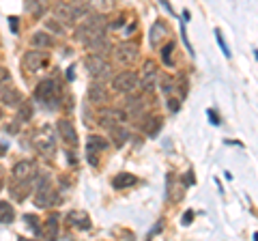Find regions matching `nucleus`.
Wrapping results in <instances>:
<instances>
[{"label": "nucleus", "mask_w": 258, "mask_h": 241, "mask_svg": "<svg viewBox=\"0 0 258 241\" xmlns=\"http://www.w3.org/2000/svg\"><path fill=\"white\" fill-rule=\"evenodd\" d=\"M103 33H106V20H103L101 15H91L84 24H80L78 26L76 39L78 41H82V43H86V41H91L93 37L103 35Z\"/></svg>", "instance_id": "nucleus-1"}, {"label": "nucleus", "mask_w": 258, "mask_h": 241, "mask_svg": "<svg viewBox=\"0 0 258 241\" xmlns=\"http://www.w3.org/2000/svg\"><path fill=\"white\" fill-rule=\"evenodd\" d=\"M84 65H86V71L91 74L95 80H108L110 78V65L106 63L101 54H91L84 58Z\"/></svg>", "instance_id": "nucleus-2"}, {"label": "nucleus", "mask_w": 258, "mask_h": 241, "mask_svg": "<svg viewBox=\"0 0 258 241\" xmlns=\"http://www.w3.org/2000/svg\"><path fill=\"white\" fill-rule=\"evenodd\" d=\"M58 95H60L58 84H56L54 80H43V82H39V86L35 88V97L41 103H47V106H56Z\"/></svg>", "instance_id": "nucleus-3"}, {"label": "nucleus", "mask_w": 258, "mask_h": 241, "mask_svg": "<svg viewBox=\"0 0 258 241\" xmlns=\"http://www.w3.org/2000/svg\"><path fill=\"white\" fill-rule=\"evenodd\" d=\"M140 84V78L136 71H120V74L112 80V86L118 93H134Z\"/></svg>", "instance_id": "nucleus-4"}, {"label": "nucleus", "mask_w": 258, "mask_h": 241, "mask_svg": "<svg viewBox=\"0 0 258 241\" xmlns=\"http://www.w3.org/2000/svg\"><path fill=\"white\" fill-rule=\"evenodd\" d=\"M56 203V192H54V188L50 186V181H47V176L45 179L39 183V188H37V192H35V205L37 207H52Z\"/></svg>", "instance_id": "nucleus-5"}, {"label": "nucleus", "mask_w": 258, "mask_h": 241, "mask_svg": "<svg viewBox=\"0 0 258 241\" xmlns=\"http://www.w3.org/2000/svg\"><path fill=\"white\" fill-rule=\"evenodd\" d=\"M138 56V45L136 43H129V41H123L114 47V58L120 65H132Z\"/></svg>", "instance_id": "nucleus-6"}, {"label": "nucleus", "mask_w": 258, "mask_h": 241, "mask_svg": "<svg viewBox=\"0 0 258 241\" xmlns=\"http://www.w3.org/2000/svg\"><path fill=\"white\" fill-rule=\"evenodd\" d=\"M45 65V54L43 52H39V50H32V52H26L24 54V58H22V69H24V74H35V71H39Z\"/></svg>", "instance_id": "nucleus-7"}, {"label": "nucleus", "mask_w": 258, "mask_h": 241, "mask_svg": "<svg viewBox=\"0 0 258 241\" xmlns=\"http://www.w3.org/2000/svg\"><path fill=\"white\" fill-rule=\"evenodd\" d=\"M56 130H58L60 140L67 142L69 147H76V144H78V132H76V127H74V123H71V120L60 118L58 123H56Z\"/></svg>", "instance_id": "nucleus-8"}, {"label": "nucleus", "mask_w": 258, "mask_h": 241, "mask_svg": "<svg viewBox=\"0 0 258 241\" xmlns=\"http://www.w3.org/2000/svg\"><path fill=\"white\" fill-rule=\"evenodd\" d=\"M67 224L71 228H78V230H88L91 228V215L82 209H74V211L67 213Z\"/></svg>", "instance_id": "nucleus-9"}, {"label": "nucleus", "mask_w": 258, "mask_h": 241, "mask_svg": "<svg viewBox=\"0 0 258 241\" xmlns=\"http://www.w3.org/2000/svg\"><path fill=\"white\" fill-rule=\"evenodd\" d=\"M13 181H30V179H35V174H37V170H35V164L32 162H18L13 166Z\"/></svg>", "instance_id": "nucleus-10"}, {"label": "nucleus", "mask_w": 258, "mask_h": 241, "mask_svg": "<svg viewBox=\"0 0 258 241\" xmlns=\"http://www.w3.org/2000/svg\"><path fill=\"white\" fill-rule=\"evenodd\" d=\"M157 78H159V74H157L155 63L147 61V63H144V67H142V82H140L144 91H153L155 84H157Z\"/></svg>", "instance_id": "nucleus-11"}, {"label": "nucleus", "mask_w": 258, "mask_h": 241, "mask_svg": "<svg viewBox=\"0 0 258 241\" xmlns=\"http://www.w3.org/2000/svg\"><path fill=\"white\" fill-rule=\"evenodd\" d=\"M125 120V114L120 110H103L101 114H99V125L101 127H106V130L110 132L112 127H116L120 125Z\"/></svg>", "instance_id": "nucleus-12"}, {"label": "nucleus", "mask_w": 258, "mask_h": 241, "mask_svg": "<svg viewBox=\"0 0 258 241\" xmlns=\"http://www.w3.org/2000/svg\"><path fill=\"white\" fill-rule=\"evenodd\" d=\"M144 103H142V99H138V97H132V99H127L125 101V106H123V114H125V118H140L142 114H144Z\"/></svg>", "instance_id": "nucleus-13"}, {"label": "nucleus", "mask_w": 258, "mask_h": 241, "mask_svg": "<svg viewBox=\"0 0 258 241\" xmlns=\"http://www.w3.org/2000/svg\"><path fill=\"white\" fill-rule=\"evenodd\" d=\"M86 47L91 52H95V54H108L110 50H112V45H110V41H108V37H106V33L103 35H97V37H93L91 41H86Z\"/></svg>", "instance_id": "nucleus-14"}, {"label": "nucleus", "mask_w": 258, "mask_h": 241, "mask_svg": "<svg viewBox=\"0 0 258 241\" xmlns=\"http://www.w3.org/2000/svg\"><path fill=\"white\" fill-rule=\"evenodd\" d=\"M166 33H168V28H166L164 22H155V24H153L151 30H149V43H151V47H159L161 43H164Z\"/></svg>", "instance_id": "nucleus-15"}, {"label": "nucleus", "mask_w": 258, "mask_h": 241, "mask_svg": "<svg viewBox=\"0 0 258 241\" xmlns=\"http://www.w3.org/2000/svg\"><path fill=\"white\" fill-rule=\"evenodd\" d=\"M88 101L91 103H106L108 101V91H106V86H103L101 82H93L91 86H88Z\"/></svg>", "instance_id": "nucleus-16"}, {"label": "nucleus", "mask_w": 258, "mask_h": 241, "mask_svg": "<svg viewBox=\"0 0 258 241\" xmlns=\"http://www.w3.org/2000/svg\"><path fill=\"white\" fill-rule=\"evenodd\" d=\"M30 188H32V179L30 181H13V186L9 190L15 200H26L30 196Z\"/></svg>", "instance_id": "nucleus-17"}, {"label": "nucleus", "mask_w": 258, "mask_h": 241, "mask_svg": "<svg viewBox=\"0 0 258 241\" xmlns=\"http://www.w3.org/2000/svg\"><path fill=\"white\" fill-rule=\"evenodd\" d=\"M35 147H37V151L39 153H45L47 157H52V153H54V140L50 138V136H43V134H39L37 138H35Z\"/></svg>", "instance_id": "nucleus-18"}, {"label": "nucleus", "mask_w": 258, "mask_h": 241, "mask_svg": "<svg viewBox=\"0 0 258 241\" xmlns=\"http://www.w3.org/2000/svg\"><path fill=\"white\" fill-rule=\"evenodd\" d=\"M37 235L43 239H56V235H58V220L50 218L47 222H43V228H39Z\"/></svg>", "instance_id": "nucleus-19"}, {"label": "nucleus", "mask_w": 258, "mask_h": 241, "mask_svg": "<svg viewBox=\"0 0 258 241\" xmlns=\"http://www.w3.org/2000/svg\"><path fill=\"white\" fill-rule=\"evenodd\" d=\"M26 13H30L32 18H41L47 9V0H26Z\"/></svg>", "instance_id": "nucleus-20"}, {"label": "nucleus", "mask_w": 258, "mask_h": 241, "mask_svg": "<svg viewBox=\"0 0 258 241\" xmlns=\"http://www.w3.org/2000/svg\"><path fill=\"white\" fill-rule=\"evenodd\" d=\"M138 181L134 174H129V172H118L114 179H112V188H116V190H125L129 186H134V183Z\"/></svg>", "instance_id": "nucleus-21"}, {"label": "nucleus", "mask_w": 258, "mask_h": 241, "mask_svg": "<svg viewBox=\"0 0 258 241\" xmlns=\"http://www.w3.org/2000/svg\"><path fill=\"white\" fill-rule=\"evenodd\" d=\"M15 220V209L9 205L7 200H0V222L3 224H11Z\"/></svg>", "instance_id": "nucleus-22"}, {"label": "nucleus", "mask_w": 258, "mask_h": 241, "mask_svg": "<svg viewBox=\"0 0 258 241\" xmlns=\"http://www.w3.org/2000/svg\"><path fill=\"white\" fill-rule=\"evenodd\" d=\"M30 43L35 45V47H41V50H43V47H52V45H54L52 37L47 35V33H43V30H41V33H35V35H32Z\"/></svg>", "instance_id": "nucleus-23"}, {"label": "nucleus", "mask_w": 258, "mask_h": 241, "mask_svg": "<svg viewBox=\"0 0 258 241\" xmlns=\"http://www.w3.org/2000/svg\"><path fill=\"white\" fill-rule=\"evenodd\" d=\"M3 101L7 103V106L15 108V106H20V103H22L24 99H22L20 91H15V88H11V86H9V91H5V93H3Z\"/></svg>", "instance_id": "nucleus-24"}, {"label": "nucleus", "mask_w": 258, "mask_h": 241, "mask_svg": "<svg viewBox=\"0 0 258 241\" xmlns=\"http://www.w3.org/2000/svg\"><path fill=\"white\" fill-rule=\"evenodd\" d=\"M88 9H95V11H101V13H108L112 7H114V0H86Z\"/></svg>", "instance_id": "nucleus-25"}, {"label": "nucleus", "mask_w": 258, "mask_h": 241, "mask_svg": "<svg viewBox=\"0 0 258 241\" xmlns=\"http://www.w3.org/2000/svg\"><path fill=\"white\" fill-rule=\"evenodd\" d=\"M159 127H161V118L159 116H151L147 123H144V134L151 136V138H155L159 134Z\"/></svg>", "instance_id": "nucleus-26"}, {"label": "nucleus", "mask_w": 258, "mask_h": 241, "mask_svg": "<svg viewBox=\"0 0 258 241\" xmlns=\"http://www.w3.org/2000/svg\"><path fill=\"white\" fill-rule=\"evenodd\" d=\"M110 136L114 138V144H116V147H120V144H125V142H127V138H129L127 130H125V127H120V125L112 127V130H110Z\"/></svg>", "instance_id": "nucleus-27"}, {"label": "nucleus", "mask_w": 258, "mask_h": 241, "mask_svg": "<svg viewBox=\"0 0 258 241\" xmlns=\"http://www.w3.org/2000/svg\"><path fill=\"white\" fill-rule=\"evenodd\" d=\"M30 116H32V108L28 106V103H20L18 123H26V120H30Z\"/></svg>", "instance_id": "nucleus-28"}, {"label": "nucleus", "mask_w": 258, "mask_h": 241, "mask_svg": "<svg viewBox=\"0 0 258 241\" xmlns=\"http://www.w3.org/2000/svg\"><path fill=\"white\" fill-rule=\"evenodd\" d=\"M172 50H174V43L172 41L168 43L164 50H161V58H164V63H166L168 67H172Z\"/></svg>", "instance_id": "nucleus-29"}, {"label": "nucleus", "mask_w": 258, "mask_h": 241, "mask_svg": "<svg viewBox=\"0 0 258 241\" xmlns=\"http://www.w3.org/2000/svg\"><path fill=\"white\" fill-rule=\"evenodd\" d=\"M88 147H95V151L97 149H106L108 142L103 138H99V136H88Z\"/></svg>", "instance_id": "nucleus-30"}, {"label": "nucleus", "mask_w": 258, "mask_h": 241, "mask_svg": "<svg viewBox=\"0 0 258 241\" xmlns=\"http://www.w3.org/2000/svg\"><path fill=\"white\" fill-rule=\"evenodd\" d=\"M24 222H26V224H28V228L37 235V230H39V218H37V215H32V213L24 215Z\"/></svg>", "instance_id": "nucleus-31"}, {"label": "nucleus", "mask_w": 258, "mask_h": 241, "mask_svg": "<svg viewBox=\"0 0 258 241\" xmlns=\"http://www.w3.org/2000/svg\"><path fill=\"white\" fill-rule=\"evenodd\" d=\"M159 86H161V91L164 93H170L172 91V78L170 76H159Z\"/></svg>", "instance_id": "nucleus-32"}, {"label": "nucleus", "mask_w": 258, "mask_h": 241, "mask_svg": "<svg viewBox=\"0 0 258 241\" xmlns=\"http://www.w3.org/2000/svg\"><path fill=\"white\" fill-rule=\"evenodd\" d=\"M9 80H11V76H9V71H7V67H0V91L9 86Z\"/></svg>", "instance_id": "nucleus-33"}, {"label": "nucleus", "mask_w": 258, "mask_h": 241, "mask_svg": "<svg viewBox=\"0 0 258 241\" xmlns=\"http://www.w3.org/2000/svg\"><path fill=\"white\" fill-rule=\"evenodd\" d=\"M215 39H217V43H220L222 52H224L226 56H230V50H228V45H226V41H224V37H222V33H220V30H215Z\"/></svg>", "instance_id": "nucleus-34"}, {"label": "nucleus", "mask_w": 258, "mask_h": 241, "mask_svg": "<svg viewBox=\"0 0 258 241\" xmlns=\"http://www.w3.org/2000/svg\"><path fill=\"white\" fill-rule=\"evenodd\" d=\"M168 106H170L172 112H176V110L181 108V101H179V99H168Z\"/></svg>", "instance_id": "nucleus-35"}, {"label": "nucleus", "mask_w": 258, "mask_h": 241, "mask_svg": "<svg viewBox=\"0 0 258 241\" xmlns=\"http://www.w3.org/2000/svg\"><path fill=\"white\" fill-rule=\"evenodd\" d=\"M191 220H194V211L189 209V211H185V215H183V224L187 226V224H191Z\"/></svg>", "instance_id": "nucleus-36"}, {"label": "nucleus", "mask_w": 258, "mask_h": 241, "mask_svg": "<svg viewBox=\"0 0 258 241\" xmlns=\"http://www.w3.org/2000/svg\"><path fill=\"white\" fill-rule=\"evenodd\" d=\"M159 5H161V7H164V9H166L168 13H170V15H174V9H172V7H170V3H168V0H159Z\"/></svg>", "instance_id": "nucleus-37"}, {"label": "nucleus", "mask_w": 258, "mask_h": 241, "mask_svg": "<svg viewBox=\"0 0 258 241\" xmlns=\"http://www.w3.org/2000/svg\"><path fill=\"white\" fill-rule=\"evenodd\" d=\"M209 116H211V123L213 125H220V118H217V114H215L213 110H209Z\"/></svg>", "instance_id": "nucleus-38"}, {"label": "nucleus", "mask_w": 258, "mask_h": 241, "mask_svg": "<svg viewBox=\"0 0 258 241\" xmlns=\"http://www.w3.org/2000/svg\"><path fill=\"white\" fill-rule=\"evenodd\" d=\"M9 22H11V28H13V33H18V20H15V18H11Z\"/></svg>", "instance_id": "nucleus-39"}, {"label": "nucleus", "mask_w": 258, "mask_h": 241, "mask_svg": "<svg viewBox=\"0 0 258 241\" xmlns=\"http://www.w3.org/2000/svg\"><path fill=\"white\" fill-rule=\"evenodd\" d=\"M5 151H7V147L5 144H0V155H5Z\"/></svg>", "instance_id": "nucleus-40"}, {"label": "nucleus", "mask_w": 258, "mask_h": 241, "mask_svg": "<svg viewBox=\"0 0 258 241\" xmlns=\"http://www.w3.org/2000/svg\"><path fill=\"white\" fill-rule=\"evenodd\" d=\"M0 190H3V181H0Z\"/></svg>", "instance_id": "nucleus-41"}, {"label": "nucleus", "mask_w": 258, "mask_h": 241, "mask_svg": "<svg viewBox=\"0 0 258 241\" xmlns=\"http://www.w3.org/2000/svg\"><path fill=\"white\" fill-rule=\"evenodd\" d=\"M0 118H3V112H0Z\"/></svg>", "instance_id": "nucleus-42"}]
</instances>
